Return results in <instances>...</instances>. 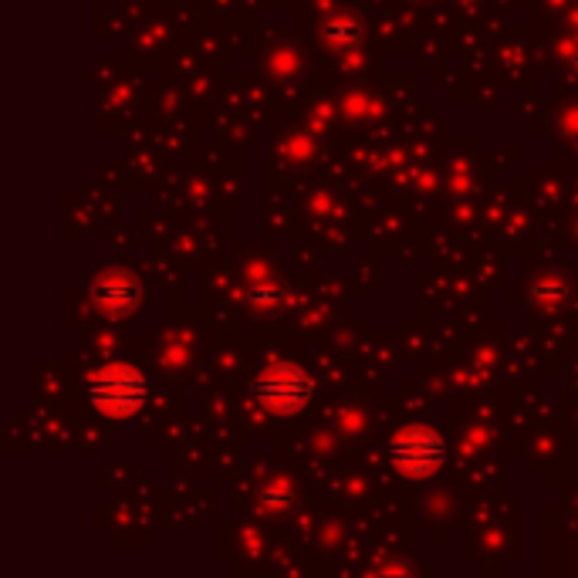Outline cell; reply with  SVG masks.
<instances>
[{"label":"cell","instance_id":"cell-1","mask_svg":"<svg viewBox=\"0 0 578 578\" xmlns=\"http://www.w3.org/2000/svg\"><path fill=\"white\" fill-rule=\"evenodd\" d=\"M89 400L109 420H133L149 400V382L140 369L112 362L89 379Z\"/></svg>","mask_w":578,"mask_h":578},{"label":"cell","instance_id":"cell-2","mask_svg":"<svg viewBox=\"0 0 578 578\" xmlns=\"http://www.w3.org/2000/svg\"><path fill=\"white\" fill-rule=\"evenodd\" d=\"M385 461H390L396 474L410 481H426L440 474L446 464V440L430 423H410L396 430L393 440L385 443Z\"/></svg>","mask_w":578,"mask_h":578},{"label":"cell","instance_id":"cell-3","mask_svg":"<svg viewBox=\"0 0 578 578\" xmlns=\"http://www.w3.org/2000/svg\"><path fill=\"white\" fill-rule=\"evenodd\" d=\"M250 396H254L257 403H261L265 410H271V413L295 416V413H301V410L311 403V396H314V379H311L301 365L278 359V362H268L261 372L254 375Z\"/></svg>","mask_w":578,"mask_h":578},{"label":"cell","instance_id":"cell-4","mask_svg":"<svg viewBox=\"0 0 578 578\" xmlns=\"http://www.w3.org/2000/svg\"><path fill=\"white\" fill-rule=\"evenodd\" d=\"M92 298L105 314H128V311H136V305H140V285H136L133 275H125V271H105L95 281Z\"/></svg>","mask_w":578,"mask_h":578},{"label":"cell","instance_id":"cell-5","mask_svg":"<svg viewBox=\"0 0 578 578\" xmlns=\"http://www.w3.org/2000/svg\"><path fill=\"white\" fill-rule=\"evenodd\" d=\"M321 34H326V41H329L332 48H352V44H359V38H362V24H359L355 18H349V14H336V18L326 21Z\"/></svg>","mask_w":578,"mask_h":578}]
</instances>
